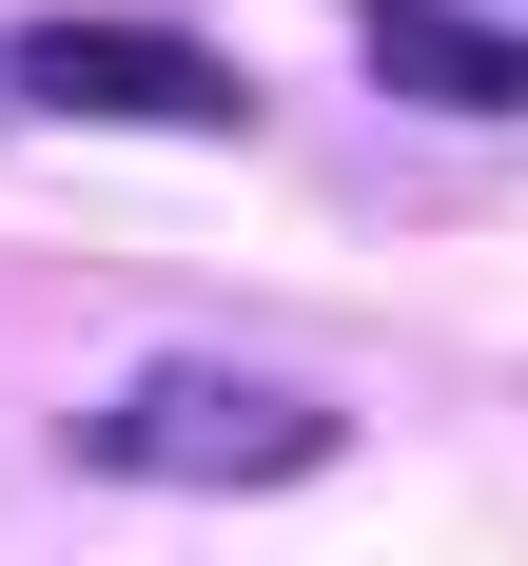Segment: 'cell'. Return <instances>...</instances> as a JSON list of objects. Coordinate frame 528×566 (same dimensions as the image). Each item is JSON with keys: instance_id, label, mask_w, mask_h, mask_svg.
<instances>
[{"instance_id": "1", "label": "cell", "mask_w": 528, "mask_h": 566, "mask_svg": "<svg viewBox=\"0 0 528 566\" xmlns=\"http://www.w3.org/2000/svg\"><path fill=\"white\" fill-rule=\"evenodd\" d=\"M79 469L117 489H293V469H333V391H293V371H235V352H157V371H117L79 410Z\"/></svg>"}, {"instance_id": "3", "label": "cell", "mask_w": 528, "mask_h": 566, "mask_svg": "<svg viewBox=\"0 0 528 566\" xmlns=\"http://www.w3.org/2000/svg\"><path fill=\"white\" fill-rule=\"evenodd\" d=\"M352 59L411 117H528V20H469V0H352Z\"/></svg>"}, {"instance_id": "2", "label": "cell", "mask_w": 528, "mask_h": 566, "mask_svg": "<svg viewBox=\"0 0 528 566\" xmlns=\"http://www.w3.org/2000/svg\"><path fill=\"white\" fill-rule=\"evenodd\" d=\"M0 98L20 117H99V137H235L255 78L216 40H176V20H20L0 40Z\"/></svg>"}]
</instances>
